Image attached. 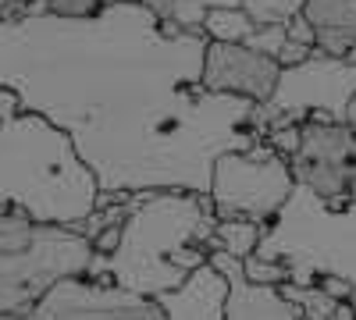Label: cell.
Segmentation results:
<instances>
[{
    "mask_svg": "<svg viewBox=\"0 0 356 320\" xmlns=\"http://www.w3.org/2000/svg\"><path fill=\"white\" fill-rule=\"evenodd\" d=\"M118 246H122V224H107L100 235L93 239V249H97L100 256H111Z\"/></svg>",
    "mask_w": 356,
    "mask_h": 320,
    "instance_id": "25",
    "label": "cell"
},
{
    "mask_svg": "<svg viewBox=\"0 0 356 320\" xmlns=\"http://www.w3.org/2000/svg\"><path fill=\"white\" fill-rule=\"evenodd\" d=\"M282 65L278 57H267L246 43H207V61H203V90L211 93H232L246 96L253 103L271 100L278 85Z\"/></svg>",
    "mask_w": 356,
    "mask_h": 320,
    "instance_id": "10",
    "label": "cell"
},
{
    "mask_svg": "<svg viewBox=\"0 0 356 320\" xmlns=\"http://www.w3.org/2000/svg\"><path fill=\"white\" fill-rule=\"evenodd\" d=\"M207 4H211V8H239L243 0H207Z\"/></svg>",
    "mask_w": 356,
    "mask_h": 320,
    "instance_id": "29",
    "label": "cell"
},
{
    "mask_svg": "<svg viewBox=\"0 0 356 320\" xmlns=\"http://www.w3.org/2000/svg\"><path fill=\"white\" fill-rule=\"evenodd\" d=\"M332 320H356V306L353 303H339L335 313H332Z\"/></svg>",
    "mask_w": 356,
    "mask_h": 320,
    "instance_id": "28",
    "label": "cell"
},
{
    "mask_svg": "<svg viewBox=\"0 0 356 320\" xmlns=\"http://www.w3.org/2000/svg\"><path fill=\"white\" fill-rule=\"evenodd\" d=\"M218 242L221 249L235 253V256H253L257 246H260V235H264V224L257 221H246V217H228V221H218Z\"/></svg>",
    "mask_w": 356,
    "mask_h": 320,
    "instance_id": "18",
    "label": "cell"
},
{
    "mask_svg": "<svg viewBox=\"0 0 356 320\" xmlns=\"http://www.w3.org/2000/svg\"><path fill=\"white\" fill-rule=\"evenodd\" d=\"M289 40H296V43H307V47H317V33H314V25H310V18L300 11V15H296L289 25Z\"/></svg>",
    "mask_w": 356,
    "mask_h": 320,
    "instance_id": "24",
    "label": "cell"
},
{
    "mask_svg": "<svg viewBox=\"0 0 356 320\" xmlns=\"http://www.w3.org/2000/svg\"><path fill=\"white\" fill-rule=\"evenodd\" d=\"M218 214L211 192L154 189L132 192V214L122 224V246L111 256L93 253L89 278H111L139 296L175 292L196 267L211 260L218 242Z\"/></svg>",
    "mask_w": 356,
    "mask_h": 320,
    "instance_id": "2",
    "label": "cell"
},
{
    "mask_svg": "<svg viewBox=\"0 0 356 320\" xmlns=\"http://www.w3.org/2000/svg\"><path fill=\"white\" fill-rule=\"evenodd\" d=\"M161 310L168 320H225V303H228V278L207 260L196 267L175 292L157 296Z\"/></svg>",
    "mask_w": 356,
    "mask_h": 320,
    "instance_id": "12",
    "label": "cell"
},
{
    "mask_svg": "<svg viewBox=\"0 0 356 320\" xmlns=\"http://www.w3.org/2000/svg\"><path fill=\"white\" fill-rule=\"evenodd\" d=\"M356 164V128L324 121V118H307L303 121V142L300 153L292 157V174L296 182L317 192L332 210L349 207V171Z\"/></svg>",
    "mask_w": 356,
    "mask_h": 320,
    "instance_id": "9",
    "label": "cell"
},
{
    "mask_svg": "<svg viewBox=\"0 0 356 320\" xmlns=\"http://www.w3.org/2000/svg\"><path fill=\"white\" fill-rule=\"evenodd\" d=\"M296 189L292 160L282 157L271 142H257L253 150H232L214 160L211 199L218 221L246 217L257 224H271Z\"/></svg>",
    "mask_w": 356,
    "mask_h": 320,
    "instance_id": "6",
    "label": "cell"
},
{
    "mask_svg": "<svg viewBox=\"0 0 356 320\" xmlns=\"http://www.w3.org/2000/svg\"><path fill=\"white\" fill-rule=\"evenodd\" d=\"M93 253V242L82 231L61 224H40L33 249L0 253V313L25 317L54 281L86 274Z\"/></svg>",
    "mask_w": 356,
    "mask_h": 320,
    "instance_id": "7",
    "label": "cell"
},
{
    "mask_svg": "<svg viewBox=\"0 0 356 320\" xmlns=\"http://www.w3.org/2000/svg\"><path fill=\"white\" fill-rule=\"evenodd\" d=\"M100 182L75 142L43 114L0 121V210L25 207L36 224L75 228L97 210Z\"/></svg>",
    "mask_w": 356,
    "mask_h": 320,
    "instance_id": "3",
    "label": "cell"
},
{
    "mask_svg": "<svg viewBox=\"0 0 356 320\" xmlns=\"http://www.w3.org/2000/svg\"><path fill=\"white\" fill-rule=\"evenodd\" d=\"M317 285H321L332 299H339V303H353V285H349L346 278H339V274H321Z\"/></svg>",
    "mask_w": 356,
    "mask_h": 320,
    "instance_id": "23",
    "label": "cell"
},
{
    "mask_svg": "<svg viewBox=\"0 0 356 320\" xmlns=\"http://www.w3.org/2000/svg\"><path fill=\"white\" fill-rule=\"evenodd\" d=\"M303 15L314 25L321 50L346 57L349 47H356V0H307Z\"/></svg>",
    "mask_w": 356,
    "mask_h": 320,
    "instance_id": "13",
    "label": "cell"
},
{
    "mask_svg": "<svg viewBox=\"0 0 356 320\" xmlns=\"http://www.w3.org/2000/svg\"><path fill=\"white\" fill-rule=\"evenodd\" d=\"M207 43L168 33L143 0L0 18V85L75 142L100 192L207 196L221 153L264 142L253 100L203 90Z\"/></svg>",
    "mask_w": 356,
    "mask_h": 320,
    "instance_id": "1",
    "label": "cell"
},
{
    "mask_svg": "<svg viewBox=\"0 0 356 320\" xmlns=\"http://www.w3.org/2000/svg\"><path fill=\"white\" fill-rule=\"evenodd\" d=\"M114 0H0V18H25L36 11H57V15H93ZM150 4V0H143Z\"/></svg>",
    "mask_w": 356,
    "mask_h": 320,
    "instance_id": "16",
    "label": "cell"
},
{
    "mask_svg": "<svg viewBox=\"0 0 356 320\" xmlns=\"http://www.w3.org/2000/svg\"><path fill=\"white\" fill-rule=\"evenodd\" d=\"M25 320H168L154 296H139L111 278L72 274L54 281Z\"/></svg>",
    "mask_w": 356,
    "mask_h": 320,
    "instance_id": "8",
    "label": "cell"
},
{
    "mask_svg": "<svg viewBox=\"0 0 356 320\" xmlns=\"http://www.w3.org/2000/svg\"><path fill=\"white\" fill-rule=\"evenodd\" d=\"M154 15L168 33H203V18H207V0H150Z\"/></svg>",
    "mask_w": 356,
    "mask_h": 320,
    "instance_id": "15",
    "label": "cell"
},
{
    "mask_svg": "<svg viewBox=\"0 0 356 320\" xmlns=\"http://www.w3.org/2000/svg\"><path fill=\"white\" fill-rule=\"evenodd\" d=\"M0 320H25L22 313H0Z\"/></svg>",
    "mask_w": 356,
    "mask_h": 320,
    "instance_id": "30",
    "label": "cell"
},
{
    "mask_svg": "<svg viewBox=\"0 0 356 320\" xmlns=\"http://www.w3.org/2000/svg\"><path fill=\"white\" fill-rule=\"evenodd\" d=\"M353 100H356V65L349 57H335L314 47L307 61L282 68L271 100L257 103L253 110V128L267 135L271 128L303 125L307 118L353 125L349 121Z\"/></svg>",
    "mask_w": 356,
    "mask_h": 320,
    "instance_id": "5",
    "label": "cell"
},
{
    "mask_svg": "<svg viewBox=\"0 0 356 320\" xmlns=\"http://www.w3.org/2000/svg\"><path fill=\"white\" fill-rule=\"evenodd\" d=\"M285 40H289V28L285 25H260L257 33L246 40V47H253V50H260L267 57H278L282 47H285Z\"/></svg>",
    "mask_w": 356,
    "mask_h": 320,
    "instance_id": "21",
    "label": "cell"
},
{
    "mask_svg": "<svg viewBox=\"0 0 356 320\" xmlns=\"http://www.w3.org/2000/svg\"><path fill=\"white\" fill-rule=\"evenodd\" d=\"M257 25H289L307 8V0H243L239 4Z\"/></svg>",
    "mask_w": 356,
    "mask_h": 320,
    "instance_id": "19",
    "label": "cell"
},
{
    "mask_svg": "<svg viewBox=\"0 0 356 320\" xmlns=\"http://www.w3.org/2000/svg\"><path fill=\"white\" fill-rule=\"evenodd\" d=\"M300 320H307V317H300Z\"/></svg>",
    "mask_w": 356,
    "mask_h": 320,
    "instance_id": "32",
    "label": "cell"
},
{
    "mask_svg": "<svg viewBox=\"0 0 356 320\" xmlns=\"http://www.w3.org/2000/svg\"><path fill=\"white\" fill-rule=\"evenodd\" d=\"M346 57H349V61L356 65V47H349V53H346Z\"/></svg>",
    "mask_w": 356,
    "mask_h": 320,
    "instance_id": "31",
    "label": "cell"
},
{
    "mask_svg": "<svg viewBox=\"0 0 356 320\" xmlns=\"http://www.w3.org/2000/svg\"><path fill=\"white\" fill-rule=\"evenodd\" d=\"M246 264V278L253 281V285H285L292 274H289V267L282 264V260H264V256H246L243 260Z\"/></svg>",
    "mask_w": 356,
    "mask_h": 320,
    "instance_id": "20",
    "label": "cell"
},
{
    "mask_svg": "<svg viewBox=\"0 0 356 320\" xmlns=\"http://www.w3.org/2000/svg\"><path fill=\"white\" fill-rule=\"evenodd\" d=\"M22 110H25V103H22L18 90H11V85H0V121L15 118V114H22Z\"/></svg>",
    "mask_w": 356,
    "mask_h": 320,
    "instance_id": "27",
    "label": "cell"
},
{
    "mask_svg": "<svg viewBox=\"0 0 356 320\" xmlns=\"http://www.w3.org/2000/svg\"><path fill=\"white\" fill-rule=\"evenodd\" d=\"M36 217L25 207H4L0 210V253H25L36 242Z\"/></svg>",
    "mask_w": 356,
    "mask_h": 320,
    "instance_id": "17",
    "label": "cell"
},
{
    "mask_svg": "<svg viewBox=\"0 0 356 320\" xmlns=\"http://www.w3.org/2000/svg\"><path fill=\"white\" fill-rule=\"evenodd\" d=\"M310 53H314V47H307V43H296V40H285V47H282V53H278V65H282V68H289V65H300V61H307Z\"/></svg>",
    "mask_w": 356,
    "mask_h": 320,
    "instance_id": "26",
    "label": "cell"
},
{
    "mask_svg": "<svg viewBox=\"0 0 356 320\" xmlns=\"http://www.w3.org/2000/svg\"><path fill=\"white\" fill-rule=\"evenodd\" d=\"M211 264L228 278V303H225V320H300L303 310L289 303L278 285H253L246 278L243 256L228 249H214Z\"/></svg>",
    "mask_w": 356,
    "mask_h": 320,
    "instance_id": "11",
    "label": "cell"
},
{
    "mask_svg": "<svg viewBox=\"0 0 356 320\" xmlns=\"http://www.w3.org/2000/svg\"><path fill=\"white\" fill-rule=\"evenodd\" d=\"M267 142H271V146L282 153V157H296V153H300V142H303V125H285V128H271V132H267L264 135Z\"/></svg>",
    "mask_w": 356,
    "mask_h": 320,
    "instance_id": "22",
    "label": "cell"
},
{
    "mask_svg": "<svg viewBox=\"0 0 356 320\" xmlns=\"http://www.w3.org/2000/svg\"><path fill=\"white\" fill-rule=\"evenodd\" d=\"M257 28L260 25L243 8H207V18H203L207 40H218V43H246Z\"/></svg>",
    "mask_w": 356,
    "mask_h": 320,
    "instance_id": "14",
    "label": "cell"
},
{
    "mask_svg": "<svg viewBox=\"0 0 356 320\" xmlns=\"http://www.w3.org/2000/svg\"><path fill=\"white\" fill-rule=\"evenodd\" d=\"M257 256L282 260L292 285H317L321 274L346 278L356 306V199L346 210H332L317 192L296 182L282 214L264 228Z\"/></svg>",
    "mask_w": 356,
    "mask_h": 320,
    "instance_id": "4",
    "label": "cell"
}]
</instances>
